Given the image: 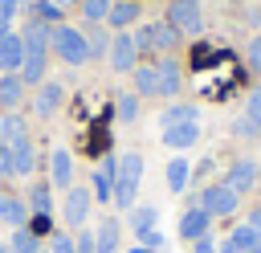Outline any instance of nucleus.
Here are the masks:
<instances>
[{"instance_id": "nucleus-1", "label": "nucleus", "mask_w": 261, "mask_h": 253, "mask_svg": "<svg viewBox=\"0 0 261 253\" xmlns=\"http://www.w3.org/2000/svg\"><path fill=\"white\" fill-rule=\"evenodd\" d=\"M139 184H143V155H139V151L118 155V175H114V196H110V204H114V208H135Z\"/></svg>"}, {"instance_id": "nucleus-2", "label": "nucleus", "mask_w": 261, "mask_h": 253, "mask_svg": "<svg viewBox=\"0 0 261 253\" xmlns=\"http://www.w3.org/2000/svg\"><path fill=\"white\" fill-rule=\"evenodd\" d=\"M49 45H53V53L65 61V65H82V61H90V49H86V33H77L73 24H53L49 29Z\"/></svg>"}, {"instance_id": "nucleus-3", "label": "nucleus", "mask_w": 261, "mask_h": 253, "mask_svg": "<svg viewBox=\"0 0 261 253\" xmlns=\"http://www.w3.org/2000/svg\"><path fill=\"white\" fill-rule=\"evenodd\" d=\"M196 204H200V208L216 220V216H232V212L241 208V196H237V192L220 180V184H208V188L200 192V200H196Z\"/></svg>"}, {"instance_id": "nucleus-4", "label": "nucleus", "mask_w": 261, "mask_h": 253, "mask_svg": "<svg viewBox=\"0 0 261 253\" xmlns=\"http://www.w3.org/2000/svg\"><path fill=\"white\" fill-rule=\"evenodd\" d=\"M167 24H171L179 37H196V33L204 29L200 0H171V8H167Z\"/></svg>"}, {"instance_id": "nucleus-5", "label": "nucleus", "mask_w": 261, "mask_h": 253, "mask_svg": "<svg viewBox=\"0 0 261 253\" xmlns=\"http://www.w3.org/2000/svg\"><path fill=\"white\" fill-rule=\"evenodd\" d=\"M90 204H94V192L90 188H65V204H61V216L69 229H82L86 216H90Z\"/></svg>"}, {"instance_id": "nucleus-6", "label": "nucleus", "mask_w": 261, "mask_h": 253, "mask_svg": "<svg viewBox=\"0 0 261 253\" xmlns=\"http://www.w3.org/2000/svg\"><path fill=\"white\" fill-rule=\"evenodd\" d=\"M135 45H139V49H159V53H167V49L179 45V33H175L171 24H143V29L135 33Z\"/></svg>"}, {"instance_id": "nucleus-7", "label": "nucleus", "mask_w": 261, "mask_h": 253, "mask_svg": "<svg viewBox=\"0 0 261 253\" xmlns=\"http://www.w3.org/2000/svg\"><path fill=\"white\" fill-rule=\"evenodd\" d=\"M135 61H139V45H135V37H130V33L110 37V65H114V73H130Z\"/></svg>"}, {"instance_id": "nucleus-8", "label": "nucleus", "mask_w": 261, "mask_h": 253, "mask_svg": "<svg viewBox=\"0 0 261 253\" xmlns=\"http://www.w3.org/2000/svg\"><path fill=\"white\" fill-rule=\"evenodd\" d=\"M220 253H261V229L237 224V229L220 241Z\"/></svg>"}, {"instance_id": "nucleus-9", "label": "nucleus", "mask_w": 261, "mask_h": 253, "mask_svg": "<svg viewBox=\"0 0 261 253\" xmlns=\"http://www.w3.org/2000/svg\"><path fill=\"white\" fill-rule=\"evenodd\" d=\"M257 171H261V167H257L253 159H237V163L228 167L224 184H228L237 196H245V192H253V188H257Z\"/></svg>"}, {"instance_id": "nucleus-10", "label": "nucleus", "mask_w": 261, "mask_h": 253, "mask_svg": "<svg viewBox=\"0 0 261 253\" xmlns=\"http://www.w3.org/2000/svg\"><path fill=\"white\" fill-rule=\"evenodd\" d=\"M114 175H118V155H106L102 163H98V171H94V196H98V204H110V196H114Z\"/></svg>"}, {"instance_id": "nucleus-11", "label": "nucleus", "mask_w": 261, "mask_h": 253, "mask_svg": "<svg viewBox=\"0 0 261 253\" xmlns=\"http://www.w3.org/2000/svg\"><path fill=\"white\" fill-rule=\"evenodd\" d=\"M208 229H212V216L200 204H188V212L179 216V241H200Z\"/></svg>"}, {"instance_id": "nucleus-12", "label": "nucleus", "mask_w": 261, "mask_h": 253, "mask_svg": "<svg viewBox=\"0 0 261 253\" xmlns=\"http://www.w3.org/2000/svg\"><path fill=\"white\" fill-rule=\"evenodd\" d=\"M200 143V122H175V127H163V147L171 151H188Z\"/></svg>"}, {"instance_id": "nucleus-13", "label": "nucleus", "mask_w": 261, "mask_h": 253, "mask_svg": "<svg viewBox=\"0 0 261 253\" xmlns=\"http://www.w3.org/2000/svg\"><path fill=\"white\" fill-rule=\"evenodd\" d=\"M49 180H53V188H73V155L65 147H53V155H49Z\"/></svg>"}, {"instance_id": "nucleus-14", "label": "nucleus", "mask_w": 261, "mask_h": 253, "mask_svg": "<svg viewBox=\"0 0 261 253\" xmlns=\"http://www.w3.org/2000/svg\"><path fill=\"white\" fill-rule=\"evenodd\" d=\"M8 147H12V175H33V163H37V155H33V139L20 135V139H12Z\"/></svg>"}, {"instance_id": "nucleus-15", "label": "nucleus", "mask_w": 261, "mask_h": 253, "mask_svg": "<svg viewBox=\"0 0 261 253\" xmlns=\"http://www.w3.org/2000/svg\"><path fill=\"white\" fill-rule=\"evenodd\" d=\"M118 241H122V224H118L114 216H106V220L98 224V233H94V253H114Z\"/></svg>"}, {"instance_id": "nucleus-16", "label": "nucleus", "mask_w": 261, "mask_h": 253, "mask_svg": "<svg viewBox=\"0 0 261 253\" xmlns=\"http://www.w3.org/2000/svg\"><path fill=\"white\" fill-rule=\"evenodd\" d=\"M20 61H24V37L4 33L0 37V69H20Z\"/></svg>"}, {"instance_id": "nucleus-17", "label": "nucleus", "mask_w": 261, "mask_h": 253, "mask_svg": "<svg viewBox=\"0 0 261 253\" xmlns=\"http://www.w3.org/2000/svg\"><path fill=\"white\" fill-rule=\"evenodd\" d=\"M61 102H65V90H61L57 82H45V86L37 90V98H33V106H37V114H45V118H49V114H53V110H57Z\"/></svg>"}, {"instance_id": "nucleus-18", "label": "nucleus", "mask_w": 261, "mask_h": 253, "mask_svg": "<svg viewBox=\"0 0 261 253\" xmlns=\"http://www.w3.org/2000/svg\"><path fill=\"white\" fill-rule=\"evenodd\" d=\"M24 216H29V204L16 200V196H0V220L12 224V229H24Z\"/></svg>"}, {"instance_id": "nucleus-19", "label": "nucleus", "mask_w": 261, "mask_h": 253, "mask_svg": "<svg viewBox=\"0 0 261 253\" xmlns=\"http://www.w3.org/2000/svg\"><path fill=\"white\" fill-rule=\"evenodd\" d=\"M114 29H126V24H135L139 20V4L135 0H118V4H110V16H106Z\"/></svg>"}, {"instance_id": "nucleus-20", "label": "nucleus", "mask_w": 261, "mask_h": 253, "mask_svg": "<svg viewBox=\"0 0 261 253\" xmlns=\"http://www.w3.org/2000/svg\"><path fill=\"white\" fill-rule=\"evenodd\" d=\"M179 65L167 57V61H159V94H179Z\"/></svg>"}, {"instance_id": "nucleus-21", "label": "nucleus", "mask_w": 261, "mask_h": 253, "mask_svg": "<svg viewBox=\"0 0 261 253\" xmlns=\"http://www.w3.org/2000/svg\"><path fill=\"white\" fill-rule=\"evenodd\" d=\"M135 73V90L139 94H159V65H139Z\"/></svg>"}, {"instance_id": "nucleus-22", "label": "nucleus", "mask_w": 261, "mask_h": 253, "mask_svg": "<svg viewBox=\"0 0 261 253\" xmlns=\"http://www.w3.org/2000/svg\"><path fill=\"white\" fill-rule=\"evenodd\" d=\"M188 180H192V163H188V159H171V163H167V188H171V192H184Z\"/></svg>"}, {"instance_id": "nucleus-23", "label": "nucleus", "mask_w": 261, "mask_h": 253, "mask_svg": "<svg viewBox=\"0 0 261 253\" xmlns=\"http://www.w3.org/2000/svg\"><path fill=\"white\" fill-rule=\"evenodd\" d=\"M155 220H159V208H155V204H139V208H130V229H135V237L147 233V229H155Z\"/></svg>"}, {"instance_id": "nucleus-24", "label": "nucleus", "mask_w": 261, "mask_h": 253, "mask_svg": "<svg viewBox=\"0 0 261 253\" xmlns=\"http://www.w3.org/2000/svg\"><path fill=\"white\" fill-rule=\"evenodd\" d=\"M20 98H24V82L20 78H0V106H20Z\"/></svg>"}, {"instance_id": "nucleus-25", "label": "nucleus", "mask_w": 261, "mask_h": 253, "mask_svg": "<svg viewBox=\"0 0 261 253\" xmlns=\"http://www.w3.org/2000/svg\"><path fill=\"white\" fill-rule=\"evenodd\" d=\"M29 208H33L37 216H49V208H53V192H49V184H33V192H29Z\"/></svg>"}, {"instance_id": "nucleus-26", "label": "nucleus", "mask_w": 261, "mask_h": 253, "mask_svg": "<svg viewBox=\"0 0 261 253\" xmlns=\"http://www.w3.org/2000/svg\"><path fill=\"white\" fill-rule=\"evenodd\" d=\"M196 114H200V110H196L192 102H179V106H167V110H163V127H175V122H196Z\"/></svg>"}, {"instance_id": "nucleus-27", "label": "nucleus", "mask_w": 261, "mask_h": 253, "mask_svg": "<svg viewBox=\"0 0 261 253\" xmlns=\"http://www.w3.org/2000/svg\"><path fill=\"white\" fill-rule=\"evenodd\" d=\"M8 253H41V241H37L29 229H16L12 241H8Z\"/></svg>"}, {"instance_id": "nucleus-28", "label": "nucleus", "mask_w": 261, "mask_h": 253, "mask_svg": "<svg viewBox=\"0 0 261 253\" xmlns=\"http://www.w3.org/2000/svg\"><path fill=\"white\" fill-rule=\"evenodd\" d=\"M82 16H86L90 24L106 20V16H110V0H82Z\"/></svg>"}, {"instance_id": "nucleus-29", "label": "nucleus", "mask_w": 261, "mask_h": 253, "mask_svg": "<svg viewBox=\"0 0 261 253\" xmlns=\"http://www.w3.org/2000/svg\"><path fill=\"white\" fill-rule=\"evenodd\" d=\"M114 106H118V118H122V122H135V118H139V94H118Z\"/></svg>"}, {"instance_id": "nucleus-30", "label": "nucleus", "mask_w": 261, "mask_h": 253, "mask_svg": "<svg viewBox=\"0 0 261 253\" xmlns=\"http://www.w3.org/2000/svg\"><path fill=\"white\" fill-rule=\"evenodd\" d=\"M245 118L261 131V86H257V90H249V98H245Z\"/></svg>"}, {"instance_id": "nucleus-31", "label": "nucleus", "mask_w": 261, "mask_h": 253, "mask_svg": "<svg viewBox=\"0 0 261 253\" xmlns=\"http://www.w3.org/2000/svg\"><path fill=\"white\" fill-rule=\"evenodd\" d=\"M86 49H90V57H102V53H110V37L94 29V33L86 37Z\"/></svg>"}, {"instance_id": "nucleus-32", "label": "nucleus", "mask_w": 261, "mask_h": 253, "mask_svg": "<svg viewBox=\"0 0 261 253\" xmlns=\"http://www.w3.org/2000/svg\"><path fill=\"white\" fill-rule=\"evenodd\" d=\"M245 65H249L253 73H261V33L249 41V49H245Z\"/></svg>"}, {"instance_id": "nucleus-33", "label": "nucleus", "mask_w": 261, "mask_h": 253, "mask_svg": "<svg viewBox=\"0 0 261 253\" xmlns=\"http://www.w3.org/2000/svg\"><path fill=\"white\" fill-rule=\"evenodd\" d=\"M33 16H37V20H45V24H49V20H53V24H61V20H57V16H61V8H53L49 0H41V4H33Z\"/></svg>"}, {"instance_id": "nucleus-34", "label": "nucleus", "mask_w": 261, "mask_h": 253, "mask_svg": "<svg viewBox=\"0 0 261 253\" xmlns=\"http://www.w3.org/2000/svg\"><path fill=\"white\" fill-rule=\"evenodd\" d=\"M49 253H73V237L53 233V237H49Z\"/></svg>"}, {"instance_id": "nucleus-35", "label": "nucleus", "mask_w": 261, "mask_h": 253, "mask_svg": "<svg viewBox=\"0 0 261 253\" xmlns=\"http://www.w3.org/2000/svg\"><path fill=\"white\" fill-rule=\"evenodd\" d=\"M73 253H94V233H86V229H82V233L73 237Z\"/></svg>"}, {"instance_id": "nucleus-36", "label": "nucleus", "mask_w": 261, "mask_h": 253, "mask_svg": "<svg viewBox=\"0 0 261 253\" xmlns=\"http://www.w3.org/2000/svg\"><path fill=\"white\" fill-rule=\"evenodd\" d=\"M232 135H249V139H253V135H261V131H257V127H253V122H249V118L241 114V118L232 122Z\"/></svg>"}, {"instance_id": "nucleus-37", "label": "nucleus", "mask_w": 261, "mask_h": 253, "mask_svg": "<svg viewBox=\"0 0 261 253\" xmlns=\"http://www.w3.org/2000/svg\"><path fill=\"white\" fill-rule=\"evenodd\" d=\"M139 241H143L147 249H159V245H163V233H159V229H147V233H139Z\"/></svg>"}, {"instance_id": "nucleus-38", "label": "nucleus", "mask_w": 261, "mask_h": 253, "mask_svg": "<svg viewBox=\"0 0 261 253\" xmlns=\"http://www.w3.org/2000/svg\"><path fill=\"white\" fill-rule=\"evenodd\" d=\"M0 175H12V147L0 143Z\"/></svg>"}, {"instance_id": "nucleus-39", "label": "nucleus", "mask_w": 261, "mask_h": 253, "mask_svg": "<svg viewBox=\"0 0 261 253\" xmlns=\"http://www.w3.org/2000/svg\"><path fill=\"white\" fill-rule=\"evenodd\" d=\"M196 245V253H216V241H212V233H204L200 241H192Z\"/></svg>"}, {"instance_id": "nucleus-40", "label": "nucleus", "mask_w": 261, "mask_h": 253, "mask_svg": "<svg viewBox=\"0 0 261 253\" xmlns=\"http://www.w3.org/2000/svg\"><path fill=\"white\" fill-rule=\"evenodd\" d=\"M245 224H253V229H261V208H253V212H249V220H245Z\"/></svg>"}, {"instance_id": "nucleus-41", "label": "nucleus", "mask_w": 261, "mask_h": 253, "mask_svg": "<svg viewBox=\"0 0 261 253\" xmlns=\"http://www.w3.org/2000/svg\"><path fill=\"white\" fill-rule=\"evenodd\" d=\"M130 253H155V249H147V245H135V249H130Z\"/></svg>"}, {"instance_id": "nucleus-42", "label": "nucleus", "mask_w": 261, "mask_h": 253, "mask_svg": "<svg viewBox=\"0 0 261 253\" xmlns=\"http://www.w3.org/2000/svg\"><path fill=\"white\" fill-rule=\"evenodd\" d=\"M49 4H53V8H57V4H69V0H49Z\"/></svg>"}, {"instance_id": "nucleus-43", "label": "nucleus", "mask_w": 261, "mask_h": 253, "mask_svg": "<svg viewBox=\"0 0 261 253\" xmlns=\"http://www.w3.org/2000/svg\"><path fill=\"white\" fill-rule=\"evenodd\" d=\"M0 253H8V245H0Z\"/></svg>"}, {"instance_id": "nucleus-44", "label": "nucleus", "mask_w": 261, "mask_h": 253, "mask_svg": "<svg viewBox=\"0 0 261 253\" xmlns=\"http://www.w3.org/2000/svg\"><path fill=\"white\" fill-rule=\"evenodd\" d=\"M41 253H49V249H41Z\"/></svg>"}]
</instances>
